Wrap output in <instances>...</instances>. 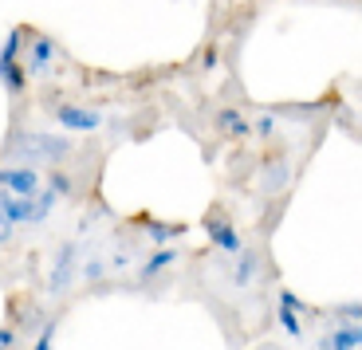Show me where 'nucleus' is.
Listing matches in <instances>:
<instances>
[{"label": "nucleus", "instance_id": "obj_19", "mask_svg": "<svg viewBox=\"0 0 362 350\" xmlns=\"http://www.w3.org/2000/svg\"><path fill=\"white\" fill-rule=\"evenodd\" d=\"M331 319H362V303H343L331 311Z\"/></svg>", "mask_w": 362, "mask_h": 350}, {"label": "nucleus", "instance_id": "obj_16", "mask_svg": "<svg viewBox=\"0 0 362 350\" xmlns=\"http://www.w3.org/2000/svg\"><path fill=\"white\" fill-rule=\"evenodd\" d=\"M146 233H150V244L165 248V244H170V240H177V236L185 233V228H181V225H158V221H150V225H146Z\"/></svg>", "mask_w": 362, "mask_h": 350}, {"label": "nucleus", "instance_id": "obj_14", "mask_svg": "<svg viewBox=\"0 0 362 350\" xmlns=\"http://www.w3.org/2000/svg\"><path fill=\"white\" fill-rule=\"evenodd\" d=\"M107 272H110V264H107V256H103V252H95V256H87V260L79 264V279L87 284V288H95Z\"/></svg>", "mask_w": 362, "mask_h": 350}, {"label": "nucleus", "instance_id": "obj_15", "mask_svg": "<svg viewBox=\"0 0 362 350\" xmlns=\"http://www.w3.org/2000/svg\"><path fill=\"white\" fill-rule=\"evenodd\" d=\"M55 339H59V315H47L44 327L32 334V346L28 350H55Z\"/></svg>", "mask_w": 362, "mask_h": 350}, {"label": "nucleus", "instance_id": "obj_8", "mask_svg": "<svg viewBox=\"0 0 362 350\" xmlns=\"http://www.w3.org/2000/svg\"><path fill=\"white\" fill-rule=\"evenodd\" d=\"M173 264H177V252H173L170 244H165V248H158V252H150V256L138 264V288H150V284H154L158 276H165Z\"/></svg>", "mask_w": 362, "mask_h": 350}, {"label": "nucleus", "instance_id": "obj_5", "mask_svg": "<svg viewBox=\"0 0 362 350\" xmlns=\"http://www.w3.org/2000/svg\"><path fill=\"white\" fill-rule=\"evenodd\" d=\"M55 59H59V47H55L52 36H32V44L24 47V71L32 83H44L52 75Z\"/></svg>", "mask_w": 362, "mask_h": 350}, {"label": "nucleus", "instance_id": "obj_21", "mask_svg": "<svg viewBox=\"0 0 362 350\" xmlns=\"http://www.w3.org/2000/svg\"><path fill=\"white\" fill-rule=\"evenodd\" d=\"M311 350H331V342H327V334H319V339H315V346H311Z\"/></svg>", "mask_w": 362, "mask_h": 350}, {"label": "nucleus", "instance_id": "obj_2", "mask_svg": "<svg viewBox=\"0 0 362 350\" xmlns=\"http://www.w3.org/2000/svg\"><path fill=\"white\" fill-rule=\"evenodd\" d=\"M79 264H83V244H75V240L59 244L52 272H47V291L52 296H67L75 288V279H79Z\"/></svg>", "mask_w": 362, "mask_h": 350}, {"label": "nucleus", "instance_id": "obj_13", "mask_svg": "<svg viewBox=\"0 0 362 350\" xmlns=\"http://www.w3.org/2000/svg\"><path fill=\"white\" fill-rule=\"evenodd\" d=\"M217 122H221V130H225V134H233V138H248V134H252V126H248V118L240 115L236 107L221 110V115H217Z\"/></svg>", "mask_w": 362, "mask_h": 350}, {"label": "nucleus", "instance_id": "obj_17", "mask_svg": "<svg viewBox=\"0 0 362 350\" xmlns=\"http://www.w3.org/2000/svg\"><path fill=\"white\" fill-rule=\"evenodd\" d=\"M276 130H280V122H276V115H272V110H264V115L252 122V134L264 138V142H272V138H276Z\"/></svg>", "mask_w": 362, "mask_h": 350}, {"label": "nucleus", "instance_id": "obj_1", "mask_svg": "<svg viewBox=\"0 0 362 350\" xmlns=\"http://www.w3.org/2000/svg\"><path fill=\"white\" fill-rule=\"evenodd\" d=\"M75 153V142L64 134H40V130H16L8 134L4 162H28V165H59Z\"/></svg>", "mask_w": 362, "mask_h": 350}, {"label": "nucleus", "instance_id": "obj_12", "mask_svg": "<svg viewBox=\"0 0 362 350\" xmlns=\"http://www.w3.org/2000/svg\"><path fill=\"white\" fill-rule=\"evenodd\" d=\"M44 185L52 189V193H59L64 201H75V177L67 170H55V165H52V170L44 173Z\"/></svg>", "mask_w": 362, "mask_h": 350}, {"label": "nucleus", "instance_id": "obj_3", "mask_svg": "<svg viewBox=\"0 0 362 350\" xmlns=\"http://www.w3.org/2000/svg\"><path fill=\"white\" fill-rule=\"evenodd\" d=\"M52 122L64 126L67 134H95V130L107 126V110L79 107V103H59V107H52Z\"/></svg>", "mask_w": 362, "mask_h": 350}, {"label": "nucleus", "instance_id": "obj_6", "mask_svg": "<svg viewBox=\"0 0 362 350\" xmlns=\"http://www.w3.org/2000/svg\"><path fill=\"white\" fill-rule=\"evenodd\" d=\"M280 303H276V319H280V331H284V339H291V342H303L308 339V331H303V323H299V311H311L303 299L296 296V291H288V288H280Z\"/></svg>", "mask_w": 362, "mask_h": 350}, {"label": "nucleus", "instance_id": "obj_18", "mask_svg": "<svg viewBox=\"0 0 362 350\" xmlns=\"http://www.w3.org/2000/svg\"><path fill=\"white\" fill-rule=\"evenodd\" d=\"M20 346V331L16 327H0V350H16Z\"/></svg>", "mask_w": 362, "mask_h": 350}, {"label": "nucleus", "instance_id": "obj_7", "mask_svg": "<svg viewBox=\"0 0 362 350\" xmlns=\"http://www.w3.org/2000/svg\"><path fill=\"white\" fill-rule=\"evenodd\" d=\"M201 228H205L209 244H213V248H221L225 256H236V252L245 248V240H240V233H236V228L228 225V221H221V216H209V221H205Z\"/></svg>", "mask_w": 362, "mask_h": 350}, {"label": "nucleus", "instance_id": "obj_9", "mask_svg": "<svg viewBox=\"0 0 362 350\" xmlns=\"http://www.w3.org/2000/svg\"><path fill=\"white\" fill-rule=\"evenodd\" d=\"M260 276V252L256 248H240L233 256V272H228V284H233V288H248V284H252V279Z\"/></svg>", "mask_w": 362, "mask_h": 350}, {"label": "nucleus", "instance_id": "obj_10", "mask_svg": "<svg viewBox=\"0 0 362 350\" xmlns=\"http://www.w3.org/2000/svg\"><path fill=\"white\" fill-rule=\"evenodd\" d=\"M323 334L331 350H362V319H335V327Z\"/></svg>", "mask_w": 362, "mask_h": 350}, {"label": "nucleus", "instance_id": "obj_4", "mask_svg": "<svg viewBox=\"0 0 362 350\" xmlns=\"http://www.w3.org/2000/svg\"><path fill=\"white\" fill-rule=\"evenodd\" d=\"M44 185V170L40 165H28V162H4L0 158V189L8 193H20V197H32L36 189Z\"/></svg>", "mask_w": 362, "mask_h": 350}, {"label": "nucleus", "instance_id": "obj_20", "mask_svg": "<svg viewBox=\"0 0 362 350\" xmlns=\"http://www.w3.org/2000/svg\"><path fill=\"white\" fill-rule=\"evenodd\" d=\"M201 67H205V71H213V67H217V47H209V52H205V59H201Z\"/></svg>", "mask_w": 362, "mask_h": 350}, {"label": "nucleus", "instance_id": "obj_11", "mask_svg": "<svg viewBox=\"0 0 362 350\" xmlns=\"http://www.w3.org/2000/svg\"><path fill=\"white\" fill-rule=\"evenodd\" d=\"M0 83H4V91H8L12 99H20L28 91V71H24V59H12V63H0Z\"/></svg>", "mask_w": 362, "mask_h": 350}]
</instances>
